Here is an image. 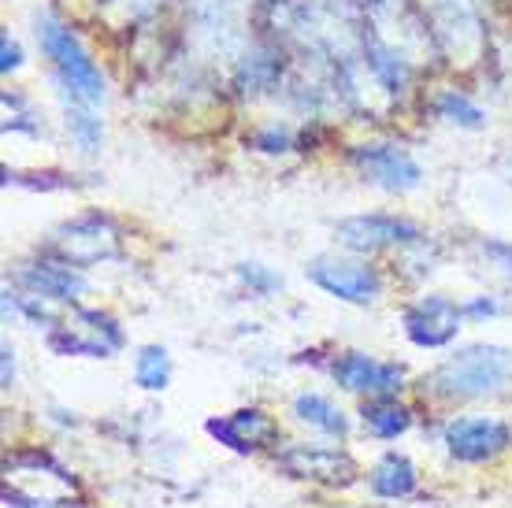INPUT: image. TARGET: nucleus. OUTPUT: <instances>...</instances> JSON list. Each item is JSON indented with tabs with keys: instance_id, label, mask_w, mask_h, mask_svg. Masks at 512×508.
I'll return each mask as SVG.
<instances>
[{
	"instance_id": "1",
	"label": "nucleus",
	"mask_w": 512,
	"mask_h": 508,
	"mask_svg": "<svg viewBox=\"0 0 512 508\" xmlns=\"http://www.w3.org/2000/svg\"><path fill=\"white\" fill-rule=\"evenodd\" d=\"M34 41L49 64V75L56 82L60 97H75L82 104L104 108L108 101V82H104L101 64L90 56L75 30L56 12H34Z\"/></svg>"
},
{
	"instance_id": "2",
	"label": "nucleus",
	"mask_w": 512,
	"mask_h": 508,
	"mask_svg": "<svg viewBox=\"0 0 512 508\" xmlns=\"http://www.w3.org/2000/svg\"><path fill=\"white\" fill-rule=\"evenodd\" d=\"M512 382V353L501 345L475 342L464 345L438 364L423 386L446 401H475V397H494Z\"/></svg>"
},
{
	"instance_id": "3",
	"label": "nucleus",
	"mask_w": 512,
	"mask_h": 508,
	"mask_svg": "<svg viewBox=\"0 0 512 508\" xmlns=\"http://www.w3.org/2000/svg\"><path fill=\"white\" fill-rule=\"evenodd\" d=\"M346 160L368 186H375V190L383 193L405 197V193L423 186L420 160L405 145H397V141H364V145H353L346 153Z\"/></svg>"
},
{
	"instance_id": "4",
	"label": "nucleus",
	"mask_w": 512,
	"mask_h": 508,
	"mask_svg": "<svg viewBox=\"0 0 512 508\" xmlns=\"http://www.w3.org/2000/svg\"><path fill=\"white\" fill-rule=\"evenodd\" d=\"M305 275L327 297H338L346 305H375L386 290L379 267H372L368 260H353V256H334V253L312 256L305 264Z\"/></svg>"
},
{
	"instance_id": "5",
	"label": "nucleus",
	"mask_w": 512,
	"mask_h": 508,
	"mask_svg": "<svg viewBox=\"0 0 512 508\" xmlns=\"http://www.w3.org/2000/svg\"><path fill=\"white\" fill-rule=\"evenodd\" d=\"M45 342H49L52 353L60 356H93V360H104V356L123 349L127 334H123L116 316L97 312V308H75L71 323H56Z\"/></svg>"
},
{
	"instance_id": "6",
	"label": "nucleus",
	"mask_w": 512,
	"mask_h": 508,
	"mask_svg": "<svg viewBox=\"0 0 512 508\" xmlns=\"http://www.w3.org/2000/svg\"><path fill=\"white\" fill-rule=\"evenodd\" d=\"M334 238L342 249L353 256H375L383 249H412L423 242V227L405 216H390V212H368V216H349L334 227Z\"/></svg>"
},
{
	"instance_id": "7",
	"label": "nucleus",
	"mask_w": 512,
	"mask_h": 508,
	"mask_svg": "<svg viewBox=\"0 0 512 508\" xmlns=\"http://www.w3.org/2000/svg\"><path fill=\"white\" fill-rule=\"evenodd\" d=\"M464 323V305L449 301L442 293H427L420 301H412L405 312H401V327H405V338L420 349H446V345L457 342Z\"/></svg>"
},
{
	"instance_id": "8",
	"label": "nucleus",
	"mask_w": 512,
	"mask_h": 508,
	"mask_svg": "<svg viewBox=\"0 0 512 508\" xmlns=\"http://www.w3.org/2000/svg\"><path fill=\"white\" fill-rule=\"evenodd\" d=\"M52 245L64 256V264L90 267L101 264V260H112L119 253V230L112 227V219L90 212V216H78L64 227H56Z\"/></svg>"
},
{
	"instance_id": "9",
	"label": "nucleus",
	"mask_w": 512,
	"mask_h": 508,
	"mask_svg": "<svg viewBox=\"0 0 512 508\" xmlns=\"http://www.w3.org/2000/svg\"><path fill=\"white\" fill-rule=\"evenodd\" d=\"M331 375L346 394L357 397H397L405 390V368L401 364L375 360L372 353H360V349L334 356Z\"/></svg>"
},
{
	"instance_id": "10",
	"label": "nucleus",
	"mask_w": 512,
	"mask_h": 508,
	"mask_svg": "<svg viewBox=\"0 0 512 508\" xmlns=\"http://www.w3.org/2000/svg\"><path fill=\"white\" fill-rule=\"evenodd\" d=\"M512 445V427L498 416H461L446 423V449L461 464H483Z\"/></svg>"
},
{
	"instance_id": "11",
	"label": "nucleus",
	"mask_w": 512,
	"mask_h": 508,
	"mask_svg": "<svg viewBox=\"0 0 512 508\" xmlns=\"http://www.w3.org/2000/svg\"><path fill=\"white\" fill-rule=\"evenodd\" d=\"M279 468L290 471L294 479L323 486H349L357 483V460L342 453V449H327V445H294L279 457Z\"/></svg>"
},
{
	"instance_id": "12",
	"label": "nucleus",
	"mask_w": 512,
	"mask_h": 508,
	"mask_svg": "<svg viewBox=\"0 0 512 508\" xmlns=\"http://www.w3.org/2000/svg\"><path fill=\"white\" fill-rule=\"evenodd\" d=\"M12 282L23 293H34L52 305H75L78 297L90 290L86 275L75 264H23L12 275Z\"/></svg>"
},
{
	"instance_id": "13",
	"label": "nucleus",
	"mask_w": 512,
	"mask_h": 508,
	"mask_svg": "<svg viewBox=\"0 0 512 508\" xmlns=\"http://www.w3.org/2000/svg\"><path fill=\"white\" fill-rule=\"evenodd\" d=\"M208 434L234 453H256L279 438V423L271 420L264 408H238L231 416L208 420Z\"/></svg>"
},
{
	"instance_id": "14",
	"label": "nucleus",
	"mask_w": 512,
	"mask_h": 508,
	"mask_svg": "<svg viewBox=\"0 0 512 508\" xmlns=\"http://www.w3.org/2000/svg\"><path fill=\"white\" fill-rule=\"evenodd\" d=\"M364 67H368V75L386 89V93H405L412 82V64L401 56V52L383 38H364Z\"/></svg>"
},
{
	"instance_id": "15",
	"label": "nucleus",
	"mask_w": 512,
	"mask_h": 508,
	"mask_svg": "<svg viewBox=\"0 0 512 508\" xmlns=\"http://www.w3.org/2000/svg\"><path fill=\"white\" fill-rule=\"evenodd\" d=\"M60 119H64V130L71 145H75L82 156H97L104 145V123L93 104H82L75 97H60Z\"/></svg>"
},
{
	"instance_id": "16",
	"label": "nucleus",
	"mask_w": 512,
	"mask_h": 508,
	"mask_svg": "<svg viewBox=\"0 0 512 508\" xmlns=\"http://www.w3.org/2000/svg\"><path fill=\"white\" fill-rule=\"evenodd\" d=\"M431 112H435L442 123H449V127H457V130H487V123H490L487 108L475 101L472 93H464V89H457V86L438 89L435 101H431Z\"/></svg>"
},
{
	"instance_id": "17",
	"label": "nucleus",
	"mask_w": 512,
	"mask_h": 508,
	"mask_svg": "<svg viewBox=\"0 0 512 508\" xmlns=\"http://www.w3.org/2000/svg\"><path fill=\"white\" fill-rule=\"evenodd\" d=\"M360 420H364V431L372 434V438H397V434H405L412 427V412L397 397H368L364 405H360Z\"/></svg>"
},
{
	"instance_id": "18",
	"label": "nucleus",
	"mask_w": 512,
	"mask_h": 508,
	"mask_svg": "<svg viewBox=\"0 0 512 508\" xmlns=\"http://www.w3.org/2000/svg\"><path fill=\"white\" fill-rule=\"evenodd\" d=\"M294 416L301 423H308V427H316V431L331 434V438H346L349 434L346 412L334 405L331 397L312 394V390H305V394L294 397Z\"/></svg>"
},
{
	"instance_id": "19",
	"label": "nucleus",
	"mask_w": 512,
	"mask_h": 508,
	"mask_svg": "<svg viewBox=\"0 0 512 508\" xmlns=\"http://www.w3.org/2000/svg\"><path fill=\"white\" fill-rule=\"evenodd\" d=\"M238 86L242 93H268V89L279 86L282 78V56L275 49H253L242 56L238 64Z\"/></svg>"
},
{
	"instance_id": "20",
	"label": "nucleus",
	"mask_w": 512,
	"mask_h": 508,
	"mask_svg": "<svg viewBox=\"0 0 512 508\" xmlns=\"http://www.w3.org/2000/svg\"><path fill=\"white\" fill-rule=\"evenodd\" d=\"M416 468H412L409 457H401V453H383L379 464L372 468V490L379 497H409L416 490Z\"/></svg>"
},
{
	"instance_id": "21",
	"label": "nucleus",
	"mask_w": 512,
	"mask_h": 508,
	"mask_svg": "<svg viewBox=\"0 0 512 508\" xmlns=\"http://www.w3.org/2000/svg\"><path fill=\"white\" fill-rule=\"evenodd\" d=\"M134 382L149 394H160L171 382V356L164 345H141L134 356Z\"/></svg>"
},
{
	"instance_id": "22",
	"label": "nucleus",
	"mask_w": 512,
	"mask_h": 508,
	"mask_svg": "<svg viewBox=\"0 0 512 508\" xmlns=\"http://www.w3.org/2000/svg\"><path fill=\"white\" fill-rule=\"evenodd\" d=\"M249 149L260 156H286L290 149H294V130L286 127L282 119L260 123V127L249 134Z\"/></svg>"
},
{
	"instance_id": "23",
	"label": "nucleus",
	"mask_w": 512,
	"mask_h": 508,
	"mask_svg": "<svg viewBox=\"0 0 512 508\" xmlns=\"http://www.w3.org/2000/svg\"><path fill=\"white\" fill-rule=\"evenodd\" d=\"M238 279H242V286H249L253 293H260V297H271V293L282 290L279 271H271L268 264H256V260H245V264H238Z\"/></svg>"
},
{
	"instance_id": "24",
	"label": "nucleus",
	"mask_w": 512,
	"mask_h": 508,
	"mask_svg": "<svg viewBox=\"0 0 512 508\" xmlns=\"http://www.w3.org/2000/svg\"><path fill=\"white\" fill-rule=\"evenodd\" d=\"M23 67H26L23 45L12 38V30H4V34H0V75L12 78V75H19Z\"/></svg>"
},
{
	"instance_id": "25",
	"label": "nucleus",
	"mask_w": 512,
	"mask_h": 508,
	"mask_svg": "<svg viewBox=\"0 0 512 508\" xmlns=\"http://www.w3.org/2000/svg\"><path fill=\"white\" fill-rule=\"evenodd\" d=\"M483 253L494 260V264L505 271V275H512V245H505V242H483Z\"/></svg>"
},
{
	"instance_id": "26",
	"label": "nucleus",
	"mask_w": 512,
	"mask_h": 508,
	"mask_svg": "<svg viewBox=\"0 0 512 508\" xmlns=\"http://www.w3.org/2000/svg\"><path fill=\"white\" fill-rule=\"evenodd\" d=\"M498 312H501L498 301H490V297H475V301L464 305V319H490L498 316Z\"/></svg>"
},
{
	"instance_id": "27",
	"label": "nucleus",
	"mask_w": 512,
	"mask_h": 508,
	"mask_svg": "<svg viewBox=\"0 0 512 508\" xmlns=\"http://www.w3.org/2000/svg\"><path fill=\"white\" fill-rule=\"evenodd\" d=\"M8 497V505H15V508H71V505H56V501H30V497H23V494H4Z\"/></svg>"
},
{
	"instance_id": "28",
	"label": "nucleus",
	"mask_w": 512,
	"mask_h": 508,
	"mask_svg": "<svg viewBox=\"0 0 512 508\" xmlns=\"http://www.w3.org/2000/svg\"><path fill=\"white\" fill-rule=\"evenodd\" d=\"M0 356H4V375H0V382H4V390H12V382H15V353H12V345H4V349H0Z\"/></svg>"
},
{
	"instance_id": "29",
	"label": "nucleus",
	"mask_w": 512,
	"mask_h": 508,
	"mask_svg": "<svg viewBox=\"0 0 512 508\" xmlns=\"http://www.w3.org/2000/svg\"><path fill=\"white\" fill-rule=\"evenodd\" d=\"M264 4H268V8H286L290 0H264Z\"/></svg>"
}]
</instances>
